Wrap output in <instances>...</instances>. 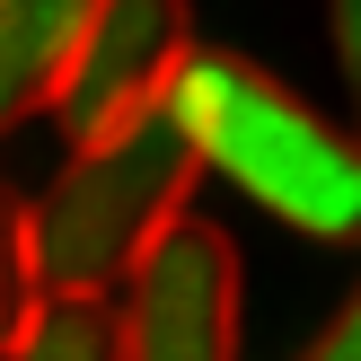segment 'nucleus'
Returning a JSON list of instances; mask_svg holds the SVG:
<instances>
[{"label": "nucleus", "mask_w": 361, "mask_h": 361, "mask_svg": "<svg viewBox=\"0 0 361 361\" xmlns=\"http://www.w3.org/2000/svg\"><path fill=\"white\" fill-rule=\"evenodd\" d=\"M176 115H185L194 150L212 176L264 203L274 221L309 229V238L353 247L361 238V141H344L317 106H300L274 71H256L247 53H203L176 71Z\"/></svg>", "instance_id": "1"}, {"label": "nucleus", "mask_w": 361, "mask_h": 361, "mask_svg": "<svg viewBox=\"0 0 361 361\" xmlns=\"http://www.w3.org/2000/svg\"><path fill=\"white\" fill-rule=\"evenodd\" d=\"M309 361H361V291L344 300V309H335V326L309 344Z\"/></svg>", "instance_id": "9"}, {"label": "nucleus", "mask_w": 361, "mask_h": 361, "mask_svg": "<svg viewBox=\"0 0 361 361\" xmlns=\"http://www.w3.org/2000/svg\"><path fill=\"white\" fill-rule=\"evenodd\" d=\"M44 309H53V291H44V264H35V221L18 194H0V361L27 353Z\"/></svg>", "instance_id": "6"}, {"label": "nucleus", "mask_w": 361, "mask_h": 361, "mask_svg": "<svg viewBox=\"0 0 361 361\" xmlns=\"http://www.w3.org/2000/svg\"><path fill=\"white\" fill-rule=\"evenodd\" d=\"M194 185H203V150H194L176 97H159V106H141L133 123L80 141V150L62 159V176L27 203L44 291L53 300L123 291V274L185 221Z\"/></svg>", "instance_id": "2"}, {"label": "nucleus", "mask_w": 361, "mask_h": 361, "mask_svg": "<svg viewBox=\"0 0 361 361\" xmlns=\"http://www.w3.org/2000/svg\"><path fill=\"white\" fill-rule=\"evenodd\" d=\"M185 62H194V9L185 0H97L80 53H71V80L53 97V123L80 150V141L133 123L141 106H159Z\"/></svg>", "instance_id": "4"}, {"label": "nucleus", "mask_w": 361, "mask_h": 361, "mask_svg": "<svg viewBox=\"0 0 361 361\" xmlns=\"http://www.w3.org/2000/svg\"><path fill=\"white\" fill-rule=\"evenodd\" d=\"M326 35H335V62L361 88V0H326Z\"/></svg>", "instance_id": "8"}, {"label": "nucleus", "mask_w": 361, "mask_h": 361, "mask_svg": "<svg viewBox=\"0 0 361 361\" xmlns=\"http://www.w3.org/2000/svg\"><path fill=\"white\" fill-rule=\"evenodd\" d=\"M97 0H0V133L53 115Z\"/></svg>", "instance_id": "5"}, {"label": "nucleus", "mask_w": 361, "mask_h": 361, "mask_svg": "<svg viewBox=\"0 0 361 361\" xmlns=\"http://www.w3.org/2000/svg\"><path fill=\"white\" fill-rule=\"evenodd\" d=\"M247 326V274L229 229L176 221L150 256L123 274L115 309V361H238Z\"/></svg>", "instance_id": "3"}, {"label": "nucleus", "mask_w": 361, "mask_h": 361, "mask_svg": "<svg viewBox=\"0 0 361 361\" xmlns=\"http://www.w3.org/2000/svg\"><path fill=\"white\" fill-rule=\"evenodd\" d=\"M18 361H115V309L106 300H53Z\"/></svg>", "instance_id": "7"}]
</instances>
